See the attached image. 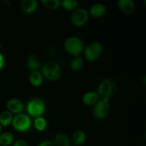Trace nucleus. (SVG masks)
I'll return each mask as SVG.
<instances>
[{
	"label": "nucleus",
	"mask_w": 146,
	"mask_h": 146,
	"mask_svg": "<svg viewBox=\"0 0 146 146\" xmlns=\"http://www.w3.org/2000/svg\"><path fill=\"white\" fill-rule=\"evenodd\" d=\"M41 74L50 81H56L61 76V67L57 63L49 61L43 66Z\"/></svg>",
	"instance_id": "f03ea898"
},
{
	"label": "nucleus",
	"mask_w": 146,
	"mask_h": 146,
	"mask_svg": "<svg viewBox=\"0 0 146 146\" xmlns=\"http://www.w3.org/2000/svg\"><path fill=\"white\" fill-rule=\"evenodd\" d=\"M117 91V85L115 81L112 79L106 78L101 81L98 87V94L103 98L109 99L115 94Z\"/></svg>",
	"instance_id": "7ed1b4c3"
},
{
	"label": "nucleus",
	"mask_w": 146,
	"mask_h": 146,
	"mask_svg": "<svg viewBox=\"0 0 146 146\" xmlns=\"http://www.w3.org/2000/svg\"><path fill=\"white\" fill-rule=\"evenodd\" d=\"M86 140V135L83 131H76L72 136V141L75 145H81L85 143Z\"/></svg>",
	"instance_id": "6ab92c4d"
},
{
	"label": "nucleus",
	"mask_w": 146,
	"mask_h": 146,
	"mask_svg": "<svg viewBox=\"0 0 146 146\" xmlns=\"http://www.w3.org/2000/svg\"><path fill=\"white\" fill-rule=\"evenodd\" d=\"M118 8L125 14H132L135 9V3L133 0H120L118 2Z\"/></svg>",
	"instance_id": "9d476101"
},
{
	"label": "nucleus",
	"mask_w": 146,
	"mask_h": 146,
	"mask_svg": "<svg viewBox=\"0 0 146 146\" xmlns=\"http://www.w3.org/2000/svg\"><path fill=\"white\" fill-rule=\"evenodd\" d=\"M44 78L41 72L38 71H31L29 76V82L33 86L38 87L42 84Z\"/></svg>",
	"instance_id": "4468645a"
},
{
	"label": "nucleus",
	"mask_w": 146,
	"mask_h": 146,
	"mask_svg": "<svg viewBox=\"0 0 146 146\" xmlns=\"http://www.w3.org/2000/svg\"><path fill=\"white\" fill-rule=\"evenodd\" d=\"M71 18V21L74 26L78 27H83L88 21V12L85 9L78 7L74 11H73Z\"/></svg>",
	"instance_id": "6e6552de"
},
{
	"label": "nucleus",
	"mask_w": 146,
	"mask_h": 146,
	"mask_svg": "<svg viewBox=\"0 0 146 146\" xmlns=\"http://www.w3.org/2000/svg\"><path fill=\"white\" fill-rule=\"evenodd\" d=\"M64 48L68 54L77 57L84 50V42L78 37H69L64 42Z\"/></svg>",
	"instance_id": "f257e3e1"
},
{
	"label": "nucleus",
	"mask_w": 146,
	"mask_h": 146,
	"mask_svg": "<svg viewBox=\"0 0 146 146\" xmlns=\"http://www.w3.org/2000/svg\"><path fill=\"white\" fill-rule=\"evenodd\" d=\"M83 66H84V60L79 56L75 57L70 64V67L74 71H80L82 68Z\"/></svg>",
	"instance_id": "4be33fe9"
},
{
	"label": "nucleus",
	"mask_w": 146,
	"mask_h": 146,
	"mask_svg": "<svg viewBox=\"0 0 146 146\" xmlns=\"http://www.w3.org/2000/svg\"><path fill=\"white\" fill-rule=\"evenodd\" d=\"M41 3L50 9H56L61 6V1L59 0H42Z\"/></svg>",
	"instance_id": "5701e85b"
},
{
	"label": "nucleus",
	"mask_w": 146,
	"mask_h": 146,
	"mask_svg": "<svg viewBox=\"0 0 146 146\" xmlns=\"http://www.w3.org/2000/svg\"><path fill=\"white\" fill-rule=\"evenodd\" d=\"M38 146H55V145H54V143L51 142V141H42L41 143H40Z\"/></svg>",
	"instance_id": "393cba45"
},
{
	"label": "nucleus",
	"mask_w": 146,
	"mask_h": 146,
	"mask_svg": "<svg viewBox=\"0 0 146 146\" xmlns=\"http://www.w3.org/2000/svg\"><path fill=\"white\" fill-rule=\"evenodd\" d=\"M21 8L25 14H32L38 8V2L36 0H23Z\"/></svg>",
	"instance_id": "f8f14e48"
},
{
	"label": "nucleus",
	"mask_w": 146,
	"mask_h": 146,
	"mask_svg": "<svg viewBox=\"0 0 146 146\" xmlns=\"http://www.w3.org/2000/svg\"><path fill=\"white\" fill-rule=\"evenodd\" d=\"M40 66V61L38 57L34 54H31L27 59V67L31 71H37Z\"/></svg>",
	"instance_id": "a211bd4d"
},
{
	"label": "nucleus",
	"mask_w": 146,
	"mask_h": 146,
	"mask_svg": "<svg viewBox=\"0 0 146 146\" xmlns=\"http://www.w3.org/2000/svg\"><path fill=\"white\" fill-rule=\"evenodd\" d=\"M4 63H5V58H4V55L0 53V70L2 69V68L4 67Z\"/></svg>",
	"instance_id": "a878e982"
},
{
	"label": "nucleus",
	"mask_w": 146,
	"mask_h": 146,
	"mask_svg": "<svg viewBox=\"0 0 146 146\" xmlns=\"http://www.w3.org/2000/svg\"><path fill=\"white\" fill-rule=\"evenodd\" d=\"M11 124L16 131L19 132H26L31 128V120L29 115L21 113L13 117Z\"/></svg>",
	"instance_id": "39448f33"
},
{
	"label": "nucleus",
	"mask_w": 146,
	"mask_h": 146,
	"mask_svg": "<svg viewBox=\"0 0 146 146\" xmlns=\"http://www.w3.org/2000/svg\"><path fill=\"white\" fill-rule=\"evenodd\" d=\"M34 125L36 129L38 130V131H44L47 127V122L44 117H37L34 120Z\"/></svg>",
	"instance_id": "aec40b11"
},
{
	"label": "nucleus",
	"mask_w": 146,
	"mask_h": 146,
	"mask_svg": "<svg viewBox=\"0 0 146 146\" xmlns=\"http://www.w3.org/2000/svg\"><path fill=\"white\" fill-rule=\"evenodd\" d=\"M107 11V9L104 4L101 3H96L93 4L89 9V13L92 17L96 18H99L106 14Z\"/></svg>",
	"instance_id": "9b49d317"
},
{
	"label": "nucleus",
	"mask_w": 146,
	"mask_h": 146,
	"mask_svg": "<svg viewBox=\"0 0 146 146\" xmlns=\"http://www.w3.org/2000/svg\"><path fill=\"white\" fill-rule=\"evenodd\" d=\"M110 111L109 99L108 98H102L101 100L97 101L94 106V115L97 119H104L106 118Z\"/></svg>",
	"instance_id": "423d86ee"
},
{
	"label": "nucleus",
	"mask_w": 146,
	"mask_h": 146,
	"mask_svg": "<svg viewBox=\"0 0 146 146\" xmlns=\"http://www.w3.org/2000/svg\"><path fill=\"white\" fill-rule=\"evenodd\" d=\"M14 143V135L10 132L1 133L0 135V146H9Z\"/></svg>",
	"instance_id": "f3484780"
},
{
	"label": "nucleus",
	"mask_w": 146,
	"mask_h": 146,
	"mask_svg": "<svg viewBox=\"0 0 146 146\" xmlns=\"http://www.w3.org/2000/svg\"><path fill=\"white\" fill-rule=\"evenodd\" d=\"M99 95L96 91H88L86 93L82 98V101L85 105L91 106L95 105L96 103L98 101Z\"/></svg>",
	"instance_id": "ddd939ff"
},
{
	"label": "nucleus",
	"mask_w": 146,
	"mask_h": 146,
	"mask_svg": "<svg viewBox=\"0 0 146 146\" xmlns=\"http://www.w3.org/2000/svg\"><path fill=\"white\" fill-rule=\"evenodd\" d=\"M12 113L8 111H4L0 113V125L1 127L9 126L12 123Z\"/></svg>",
	"instance_id": "dca6fc26"
},
{
	"label": "nucleus",
	"mask_w": 146,
	"mask_h": 146,
	"mask_svg": "<svg viewBox=\"0 0 146 146\" xmlns=\"http://www.w3.org/2000/svg\"><path fill=\"white\" fill-rule=\"evenodd\" d=\"M1 132H2V127H1V125H0V135H1Z\"/></svg>",
	"instance_id": "bb28decb"
},
{
	"label": "nucleus",
	"mask_w": 146,
	"mask_h": 146,
	"mask_svg": "<svg viewBox=\"0 0 146 146\" xmlns=\"http://www.w3.org/2000/svg\"><path fill=\"white\" fill-rule=\"evenodd\" d=\"M61 7L68 11H74L78 8V3L76 0H64L61 2Z\"/></svg>",
	"instance_id": "412c9836"
},
{
	"label": "nucleus",
	"mask_w": 146,
	"mask_h": 146,
	"mask_svg": "<svg viewBox=\"0 0 146 146\" xmlns=\"http://www.w3.org/2000/svg\"><path fill=\"white\" fill-rule=\"evenodd\" d=\"M13 146H28V145L24 140H17L15 142H14Z\"/></svg>",
	"instance_id": "b1692460"
},
{
	"label": "nucleus",
	"mask_w": 146,
	"mask_h": 146,
	"mask_svg": "<svg viewBox=\"0 0 146 146\" xmlns=\"http://www.w3.org/2000/svg\"><path fill=\"white\" fill-rule=\"evenodd\" d=\"M103 49L104 48L101 43H91L85 48L84 55L88 61H95L102 54Z\"/></svg>",
	"instance_id": "0eeeda50"
},
{
	"label": "nucleus",
	"mask_w": 146,
	"mask_h": 146,
	"mask_svg": "<svg viewBox=\"0 0 146 146\" xmlns=\"http://www.w3.org/2000/svg\"><path fill=\"white\" fill-rule=\"evenodd\" d=\"M24 108V103L19 98H11L7 103V111L11 113H21Z\"/></svg>",
	"instance_id": "1a4fd4ad"
},
{
	"label": "nucleus",
	"mask_w": 146,
	"mask_h": 146,
	"mask_svg": "<svg viewBox=\"0 0 146 146\" xmlns=\"http://www.w3.org/2000/svg\"><path fill=\"white\" fill-rule=\"evenodd\" d=\"M70 139L66 134L58 133L54 138V144L56 146H70Z\"/></svg>",
	"instance_id": "2eb2a0df"
},
{
	"label": "nucleus",
	"mask_w": 146,
	"mask_h": 146,
	"mask_svg": "<svg viewBox=\"0 0 146 146\" xmlns=\"http://www.w3.org/2000/svg\"><path fill=\"white\" fill-rule=\"evenodd\" d=\"M27 113L29 116L37 118L42 116L45 111V104L39 98H34L30 100L27 105Z\"/></svg>",
	"instance_id": "20e7f679"
}]
</instances>
